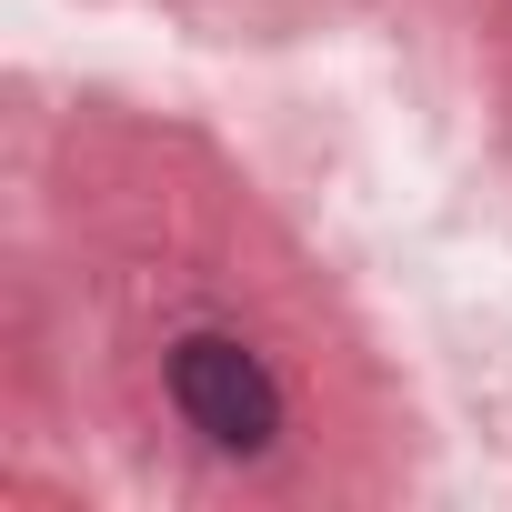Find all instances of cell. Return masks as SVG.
<instances>
[{"instance_id": "obj_1", "label": "cell", "mask_w": 512, "mask_h": 512, "mask_svg": "<svg viewBox=\"0 0 512 512\" xmlns=\"http://www.w3.org/2000/svg\"><path fill=\"white\" fill-rule=\"evenodd\" d=\"M171 402L211 452H272L282 442V382L262 372V352L231 332H181L171 342Z\"/></svg>"}]
</instances>
